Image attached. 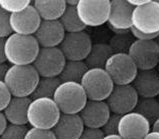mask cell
<instances>
[{
	"label": "cell",
	"mask_w": 159,
	"mask_h": 139,
	"mask_svg": "<svg viewBox=\"0 0 159 139\" xmlns=\"http://www.w3.org/2000/svg\"><path fill=\"white\" fill-rule=\"evenodd\" d=\"M9 64H7V63H1L0 64V81H3L4 82V79H5V76L8 72V70L10 68Z\"/></svg>",
	"instance_id": "cell-36"
},
{
	"label": "cell",
	"mask_w": 159,
	"mask_h": 139,
	"mask_svg": "<svg viewBox=\"0 0 159 139\" xmlns=\"http://www.w3.org/2000/svg\"><path fill=\"white\" fill-rule=\"evenodd\" d=\"M25 139H57L53 131L47 129L29 128L25 135Z\"/></svg>",
	"instance_id": "cell-32"
},
{
	"label": "cell",
	"mask_w": 159,
	"mask_h": 139,
	"mask_svg": "<svg viewBox=\"0 0 159 139\" xmlns=\"http://www.w3.org/2000/svg\"><path fill=\"white\" fill-rule=\"evenodd\" d=\"M10 26V14L0 7V38L6 39L12 34Z\"/></svg>",
	"instance_id": "cell-30"
},
{
	"label": "cell",
	"mask_w": 159,
	"mask_h": 139,
	"mask_svg": "<svg viewBox=\"0 0 159 139\" xmlns=\"http://www.w3.org/2000/svg\"><path fill=\"white\" fill-rule=\"evenodd\" d=\"M105 70L115 85L132 84L139 71L128 53L113 54L106 63Z\"/></svg>",
	"instance_id": "cell-6"
},
{
	"label": "cell",
	"mask_w": 159,
	"mask_h": 139,
	"mask_svg": "<svg viewBox=\"0 0 159 139\" xmlns=\"http://www.w3.org/2000/svg\"><path fill=\"white\" fill-rule=\"evenodd\" d=\"M121 117H122V115L116 114V113H111V115L105 123V125L101 128L105 135H110V134L118 133Z\"/></svg>",
	"instance_id": "cell-31"
},
{
	"label": "cell",
	"mask_w": 159,
	"mask_h": 139,
	"mask_svg": "<svg viewBox=\"0 0 159 139\" xmlns=\"http://www.w3.org/2000/svg\"><path fill=\"white\" fill-rule=\"evenodd\" d=\"M39 74L31 65H11L4 79L12 97H30L39 81Z\"/></svg>",
	"instance_id": "cell-2"
},
{
	"label": "cell",
	"mask_w": 159,
	"mask_h": 139,
	"mask_svg": "<svg viewBox=\"0 0 159 139\" xmlns=\"http://www.w3.org/2000/svg\"><path fill=\"white\" fill-rule=\"evenodd\" d=\"M66 59L58 47L40 48L32 66L40 77H58Z\"/></svg>",
	"instance_id": "cell-8"
},
{
	"label": "cell",
	"mask_w": 159,
	"mask_h": 139,
	"mask_svg": "<svg viewBox=\"0 0 159 139\" xmlns=\"http://www.w3.org/2000/svg\"><path fill=\"white\" fill-rule=\"evenodd\" d=\"M61 115L60 108L52 98L31 99L28 108V124L37 129H52Z\"/></svg>",
	"instance_id": "cell-3"
},
{
	"label": "cell",
	"mask_w": 159,
	"mask_h": 139,
	"mask_svg": "<svg viewBox=\"0 0 159 139\" xmlns=\"http://www.w3.org/2000/svg\"><path fill=\"white\" fill-rule=\"evenodd\" d=\"M30 102V97H12L3 111L8 123L26 125L28 123L27 113Z\"/></svg>",
	"instance_id": "cell-20"
},
{
	"label": "cell",
	"mask_w": 159,
	"mask_h": 139,
	"mask_svg": "<svg viewBox=\"0 0 159 139\" xmlns=\"http://www.w3.org/2000/svg\"><path fill=\"white\" fill-rule=\"evenodd\" d=\"M89 70L85 61H66L60 77L61 82L81 83L83 77Z\"/></svg>",
	"instance_id": "cell-23"
},
{
	"label": "cell",
	"mask_w": 159,
	"mask_h": 139,
	"mask_svg": "<svg viewBox=\"0 0 159 139\" xmlns=\"http://www.w3.org/2000/svg\"><path fill=\"white\" fill-rule=\"evenodd\" d=\"M28 131L26 125H14L8 123L0 139H25Z\"/></svg>",
	"instance_id": "cell-28"
},
{
	"label": "cell",
	"mask_w": 159,
	"mask_h": 139,
	"mask_svg": "<svg viewBox=\"0 0 159 139\" xmlns=\"http://www.w3.org/2000/svg\"><path fill=\"white\" fill-rule=\"evenodd\" d=\"M132 27L144 34H159V1L148 0L147 3L134 8Z\"/></svg>",
	"instance_id": "cell-9"
},
{
	"label": "cell",
	"mask_w": 159,
	"mask_h": 139,
	"mask_svg": "<svg viewBox=\"0 0 159 139\" xmlns=\"http://www.w3.org/2000/svg\"><path fill=\"white\" fill-rule=\"evenodd\" d=\"M110 8L109 0H79L77 11L86 27H99L108 22Z\"/></svg>",
	"instance_id": "cell-7"
},
{
	"label": "cell",
	"mask_w": 159,
	"mask_h": 139,
	"mask_svg": "<svg viewBox=\"0 0 159 139\" xmlns=\"http://www.w3.org/2000/svg\"><path fill=\"white\" fill-rule=\"evenodd\" d=\"M136 39L134 38L130 30L123 31L121 33H116L113 35L108 44L113 50L114 54L117 53H129L132 44Z\"/></svg>",
	"instance_id": "cell-27"
},
{
	"label": "cell",
	"mask_w": 159,
	"mask_h": 139,
	"mask_svg": "<svg viewBox=\"0 0 159 139\" xmlns=\"http://www.w3.org/2000/svg\"><path fill=\"white\" fill-rule=\"evenodd\" d=\"M156 41H157V43L159 44V35L157 36V38H156Z\"/></svg>",
	"instance_id": "cell-43"
},
{
	"label": "cell",
	"mask_w": 159,
	"mask_h": 139,
	"mask_svg": "<svg viewBox=\"0 0 159 139\" xmlns=\"http://www.w3.org/2000/svg\"><path fill=\"white\" fill-rule=\"evenodd\" d=\"M141 98H154L159 95V73L157 69L139 70L132 83Z\"/></svg>",
	"instance_id": "cell-19"
},
{
	"label": "cell",
	"mask_w": 159,
	"mask_h": 139,
	"mask_svg": "<svg viewBox=\"0 0 159 139\" xmlns=\"http://www.w3.org/2000/svg\"><path fill=\"white\" fill-rule=\"evenodd\" d=\"M105 134L101 128L85 127L79 139H104Z\"/></svg>",
	"instance_id": "cell-34"
},
{
	"label": "cell",
	"mask_w": 159,
	"mask_h": 139,
	"mask_svg": "<svg viewBox=\"0 0 159 139\" xmlns=\"http://www.w3.org/2000/svg\"><path fill=\"white\" fill-rule=\"evenodd\" d=\"M32 2L29 0H19V1H11V0H0V7L9 14L18 13L27 8Z\"/></svg>",
	"instance_id": "cell-29"
},
{
	"label": "cell",
	"mask_w": 159,
	"mask_h": 139,
	"mask_svg": "<svg viewBox=\"0 0 159 139\" xmlns=\"http://www.w3.org/2000/svg\"><path fill=\"white\" fill-rule=\"evenodd\" d=\"M61 84L60 77H40L30 98H53V95Z\"/></svg>",
	"instance_id": "cell-24"
},
{
	"label": "cell",
	"mask_w": 159,
	"mask_h": 139,
	"mask_svg": "<svg viewBox=\"0 0 159 139\" xmlns=\"http://www.w3.org/2000/svg\"><path fill=\"white\" fill-rule=\"evenodd\" d=\"M88 100L106 101L115 84L105 69H89L81 81Z\"/></svg>",
	"instance_id": "cell-5"
},
{
	"label": "cell",
	"mask_w": 159,
	"mask_h": 139,
	"mask_svg": "<svg viewBox=\"0 0 159 139\" xmlns=\"http://www.w3.org/2000/svg\"><path fill=\"white\" fill-rule=\"evenodd\" d=\"M129 55L136 64L138 70L156 69L159 64V44L154 40H135Z\"/></svg>",
	"instance_id": "cell-11"
},
{
	"label": "cell",
	"mask_w": 159,
	"mask_h": 139,
	"mask_svg": "<svg viewBox=\"0 0 159 139\" xmlns=\"http://www.w3.org/2000/svg\"><path fill=\"white\" fill-rule=\"evenodd\" d=\"M40 46L33 35L12 33L5 40V55L11 65H31L34 62Z\"/></svg>",
	"instance_id": "cell-1"
},
{
	"label": "cell",
	"mask_w": 159,
	"mask_h": 139,
	"mask_svg": "<svg viewBox=\"0 0 159 139\" xmlns=\"http://www.w3.org/2000/svg\"><path fill=\"white\" fill-rule=\"evenodd\" d=\"M143 139H159V132L151 130Z\"/></svg>",
	"instance_id": "cell-39"
},
{
	"label": "cell",
	"mask_w": 159,
	"mask_h": 139,
	"mask_svg": "<svg viewBox=\"0 0 159 139\" xmlns=\"http://www.w3.org/2000/svg\"><path fill=\"white\" fill-rule=\"evenodd\" d=\"M157 99H158V101H159V95L157 96Z\"/></svg>",
	"instance_id": "cell-45"
},
{
	"label": "cell",
	"mask_w": 159,
	"mask_h": 139,
	"mask_svg": "<svg viewBox=\"0 0 159 139\" xmlns=\"http://www.w3.org/2000/svg\"><path fill=\"white\" fill-rule=\"evenodd\" d=\"M11 98L12 95L8 90L6 84L3 81H0V112L4 111Z\"/></svg>",
	"instance_id": "cell-33"
},
{
	"label": "cell",
	"mask_w": 159,
	"mask_h": 139,
	"mask_svg": "<svg viewBox=\"0 0 159 139\" xmlns=\"http://www.w3.org/2000/svg\"><path fill=\"white\" fill-rule=\"evenodd\" d=\"M151 131L150 122L135 111L122 115L118 133L124 139H143Z\"/></svg>",
	"instance_id": "cell-13"
},
{
	"label": "cell",
	"mask_w": 159,
	"mask_h": 139,
	"mask_svg": "<svg viewBox=\"0 0 159 139\" xmlns=\"http://www.w3.org/2000/svg\"><path fill=\"white\" fill-rule=\"evenodd\" d=\"M152 130H153V131H158L159 132V119H157L155 122H154V124L152 125Z\"/></svg>",
	"instance_id": "cell-42"
},
{
	"label": "cell",
	"mask_w": 159,
	"mask_h": 139,
	"mask_svg": "<svg viewBox=\"0 0 159 139\" xmlns=\"http://www.w3.org/2000/svg\"><path fill=\"white\" fill-rule=\"evenodd\" d=\"M52 99L64 114H79L88 102L85 90L77 82H61Z\"/></svg>",
	"instance_id": "cell-4"
},
{
	"label": "cell",
	"mask_w": 159,
	"mask_h": 139,
	"mask_svg": "<svg viewBox=\"0 0 159 139\" xmlns=\"http://www.w3.org/2000/svg\"><path fill=\"white\" fill-rule=\"evenodd\" d=\"M135 112L139 113L147 119L151 126L157 119H159V101L157 97L141 98L139 97L136 105Z\"/></svg>",
	"instance_id": "cell-25"
},
{
	"label": "cell",
	"mask_w": 159,
	"mask_h": 139,
	"mask_svg": "<svg viewBox=\"0 0 159 139\" xmlns=\"http://www.w3.org/2000/svg\"><path fill=\"white\" fill-rule=\"evenodd\" d=\"M104 139H124V138L119 133H116V134H110V135H105Z\"/></svg>",
	"instance_id": "cell-40"
},
{
	"label": "cell",
	"mask_w": 159,
	"mask_h": 139,
	"mask_svg": "<svg viewBox=\"0 0 159 139\" xmlns=\"http://www.w3.org/2000/svg\"><path fill=\"white\" fill-rule=\"evenodd\" d=\"M5 40L4 38H0V64L7 61L5 55Z\"/></svg>",
	"instance_id": "cell-35"
},
{
	"label": "cell",
	"mask_w": 159,
	"mask_h": 139,
	"mask_svg": "<svg viewBox=\"0 0 159 139\" xmlns=\"http://www.w3.org/2000/svg\"><path fill=\"white\" fill-rule=\"evenodd\" d=\"M111 113L106 101L88 100L85 107L79 114L85 127L102 128L109 119Z\"/></svg>",
	"instance_id": "cell-17"
},
{
	"label": "cell",
	"mask_w": 159,
	"mask_h": 139,
	"mask_svg": "<svg viewBox=\"0 0 159 139\" xmlns=\"http://www.w3.org/2000/svg\"><path fill=\"white\" fill-rule=\"evenodd\" d=\"M41 23V18L32 3L23 11L10 14L12 32L19 35H34Z\"/></svg>",
	"instance_id": "cell-15"
},
{
	"label": "cell",
	"mask_w": 159,
	"mask_h": 139,
	"mask_svg": "<svg viewBox=\"0 0 159 139\" xmlns=\"http://www.w3.org/2000/svg\"><path fill=\"white\" fill-rule=\"evenodd\" d=\"M32 5L36 9L41 20L44 21L60 20L66 8L65 0H57V1L36 0L32 2Z\"/></svg>",
	"instance_id": "cell-21"
},
{
	"label": "cell",
	"mask_w": 159,
	"mask_h": 139,
	"mask_svg": "<svg viewBox=\"0 0 159 139\" xmlns=\"http://www.w3.org/2000/svg\"><path fill=\"white\" fill-rule=\"evenodd\" d=\"M134 7L125 0L111 1L110 15L108 19V26L116 34L123 31H128L132 28V14Z\"/></svg>",
	"instance_id": "cell-14"
},
{
	"label": "cell",
	"mask_w": 159,
	"mask_h": 139,
	"mask_svg": "<svg viewBox=\"0 0 159 139\" xmlns=\"http://www.w3.org/2000/svg\"><path fill=\"white\" fill-rule=\"evenodd\" d=\"M128 2L135 8V7H139L141 5H143V4L147 3L148 0H128Z\"/></svg>",
	"instance_id": "cell-38"
},
{
	"label": "cell",
	"mask_w": 159,
	"mask_h": 139,
	"mask_svg": "<svg viewBox=\"0 0 159 139\" xmlns=\"http://www.w3.org/2000/svg\"><path fill=\"white\" fill-rule=\"evenodd\" d=\"M157 71H158V73H159V64H158V67H157Z\"/></svg>",
	"instance_id": "cell-44"
},
{
	"label": "cell",
	"mask_w": 159,
	"mask_h": 139,
	"mask_svg": "<svg viewBox=\"0 0 159 139\" xmlns=\"http://www.w3.org/2000/svg\"><path fill=\"white\" fill-rule=\"evenodd\" d=\"M113 54H114V52H113V50L108 43H105V42L94 43L89 55L86 58L85 63L89 67V69H105L106 63Z\"/></svg>",
	"instance_id": "cell-22"
},
{
	"label": "cell",
	"mask_w": 159,
	"mask_h": 139,
	"mask_svg": "<svg viewBox=\"0 0 159 139\" xmlns=\"http://www.w3.org/2000/svg\"><path fill=\"white\" fill-rule=\"evenodd\" d=\"M7 125H8V121L6 119L5 115H4L3 112H0V136L2 135L4 130L6 129Z\"/></svg>",
	"instance_id": "cell-37"
},
{
	"label": "cell",
	"mask_w": 159,
	"mask_h": 139,
	"mask_svg": "<svg viewBox=\"0 0 159 139\" xmlns=\"http://www.w3.org/2000/svg\"><path fill=\"white\" fill-rule=\"evenodd\" d=\"M60 22L61 23L66 33H75L85 31L86 26L80 19L77 11V7L68 6L60 18Z\"/></svg>",
	"instance_id": "cell-26"
},
{
	"label": "cell",
	"mask_w": 159,
	"mask_h": 139,
	"mask_svg": "<svg viewBox=\"0 0 159 139\" xmlns=\"http://www.w3.org/2000/svg\"><path fill=\"white\" fill-rule=\"evenodd\" d=\"M92 38L86 31L66 33L58 48L66 61H85L92 49Z\"/></svg>",
	"instance_id": "cell-10"
},
{
	"label": "cell",
	"mask_w": 159,
	"mask_h": 139,
	"mask_svg": "<svg viewBox=\"0 0 159 139\" xmlns=\"http://www.w3.org/2000/svg\"><path fill=\"white\" fill-rule=\"evenodd\" d=\"M36 41L40 48L58 47L66 36V31L60 20H41L39 29L34 33Z\"/></svg>",
	"instance_id": "cell-16"
},
{
	"label": "cell",
	"mask_w": 159,
	"mask_h": 139,
	"mask_svg": "<svg viewBox=\"0 0 159 139\" xmlns=\"http://www.w3.org/2000/svg\"><path fill=\"white\" fill-rule=\"evenodd\" d=\"M85 129L80 114H64L52 129L57 139H79Z\"/></svg>",
	"instance_id": "cell-18"
},
{
	"label": "cell",
	"mask_w": 159,
	"mask_h": 139,
	"mask_svg": "<svg viewBox=\"0 0 159 139\" xmlns=\"http://www.w3.org/2000/svg\"><path fill=\"white\" fill-rule=\"evenodd\" d=\"M139 100L135 88L132 84L129 85H115L106 102L112 113L125 115L135 110Z\"/></svg>",
	"instance_id": "cell-12"
},
{
	"label": "cell",
	"mask_w": 159,
	"mask_h": 139,
	"mask_svg": "<svg viewBox=\"0 0 159 139\" xmlns=\"http://www.w3.org/2000/svg\"><path fill=\"white\" fill-rule=\"evenodd\" d=\"M66 5L68 6H74V7H77V5L79 4V1L78 0H68V1H66Z\"/></svg>",
	"instance_id": "cell-41"
}]
</instances>
